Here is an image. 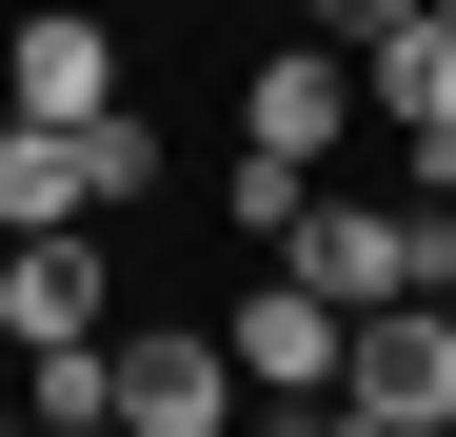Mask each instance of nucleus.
<instances>
[{
	"label": "nucleus",
	"instance_id": "nucleus-1",
	"mask_svg": "<svg viewBox=\"0 0 456 437\" xmlns=\"http://www.w3.org/2000/svg\"><path fill=\"white\" fill-rule=\"evenodd\" d=\"M297 278H318V299L338 318H397V299H436V278H456V239H436V199H297V239H278Z\"/></svg>",
	"mask_w": 456,
	"mask_h": 437
},
{
	"label": "nucleus",
	"instance_id": "nucleus-12",
	"mask_svg": "<svg viewBox=\"0 0 456 437\" xmlns=\"http://www.w3.org/2000/svg\"><path fill=\"white\" fill-rule=\"evenodd\" d=\"M0 259H20V218H0Z\"/></svg>",
	"mask_w": 456,
	"mask_h": 437
},
{
	"label": "nucleus",
	"instance_id": "nucleus-7",
	"mask_svg": "<svg viewBox=\"0 0 456 437\" xmlns=\"http://www.w3.org/2000/svg\"><path fill=\"white\" fill-rule=\"evenodd\" d=\"M357 100L417 139V199H436V160H456V21H397V40L357 60Z\"/></svg>",
	"mask_w": 456,
	"mask_h": 437
},
{
	"label": "nucleus",
	"instance_id": "nucleus-9",
	"mask_svg": "<svg viewBox=\"0 0 456 437\" xmlns=\"http://www.w3.org/2000/svg\"><path fill=\"white\" fill-rule=\"evenodd\" d=\"M297 21H318V40H357V60H377V40L417 21V0H297Z\"/></svg>",
	"mask_w": 456,
	"mask_h": 437
},
{
	"label": "nucleus",
	"instance_id": "nucleus-13",
	"mask_svg": "<svg viewBox=\"0 0 456 437\" xmlns=\"http://www.w3.org/2000/svg\"><path fill=\"white\" fill-rule=\"evenodd\" d=\"M417 21H456V0H417Z\"/></svg>",
	"mask_w": 456,
	"mask_h": 437
},
{
	"label": "nucleus",
	"instance_id": "nucleus-2",
	"mask_svg": "<svg viewBox=\"0 0 456 437\" xmlns=\"http://www.w3.org/2000/svg\"><path fill=\"white\" fill-rule=\"evenodd\" d=\"M357 120H377V100H357V40H258V80H239V160H297V179H318Z\"/></svg>",
	"mask_w": 456,
	"mask_h": 437
},
{
	"label": "nucleus",
	"instance_id": "nucleus-15",
	"mask_svg": "<svg viewBox=\"0 0 456 437\" xmlns=\"http://www.w3.org/2000/svg\"><path fill=\"white\" fill-rule=\"evenodd\" d=\"M100 437H119V417H100Z\"/></svg>",
	"mask_w": 456,
	"mask_h": 437
},
{
	"label": "nucleus",
	"instance_id": "nucleus-4",
	"mask_svg": "<svg viewBox=\"0 0 456 437\" xmlns=\"http://www.w3.org/2000/svg\"><path fill=\"white\" fill-rule=\"evenodd\" d=\"M338 398H357V417H397V437H456V318H436V299H397V318H357V358H338Z\"/></svg>",
	"mask_w": 456,
	"mask_h": 437
},
{
	"label": "nucleus",
	"instance_id": "nucleus-8",
	"mask_svg": "<svg viewBox=\"0 0 456 437\" xmlns=\"http://www.w3.org/2000/svg\"><path fill=\"white\" fill-rule=\"evenodd\" d=\"M0 338H20V358L100 338V239H20V259H0Z\"/></svg>",
	"mask_w": 456,
	"mask_h": 437
},
{
	"label": "nucleus",
	"instance_id": "nucleus-14",
	"mask_svg": "<svg viewBox=\"0 0 456 437\" xmlns=\"http://www.w3.org/2000/svg\"><path fill=\"white\" fill-rule=\"evenodd\" d=\"M0 437H40V417H0Z\"/></svg>",
	"mask_w": 456,
	"mask_h": 437
},
{
	"label": "nucleus",
	"instance_id": "nucleus-6",
	"mask_svg": "<svg viewBox=\"0 0 456 437\" xmlns=\"http://www.w3.org/2000/svg\"><path fill=\"white\" fill-rule=\"evenodd\" d=\"M0 100H20V120H119V40H100V0H40V21L0 40Z\"/></svg>",
	"mask_w": 456,
	"mask_h": 437
},
{
	"label": "nucleus",
	"instance_id": "nucleus-3",
	"mask_svg": "<svg viewBox=\"0 0 456 437\" xmlns=\"http://www.w3.org/2000/svg\"><path fill=\"white\" fill-rule=\"evenodd\" d=\"M218 338H239V398H278V417H318V398H338V358H357V318H338L297 259H278V278H258Z\"/></svg>",
	"mask_w": 456,
	"mask_h": 437
},
{
	"label": "nucleus",
	"instance_id": "nucleus-11",
	"mask_svg": "<svg viewBox=\"0 0 456 437\" xmlns=\"http://www.w3.org/2000/svg\"><path fill=\"white\" fill-rule=\"evenodd\" d=\"M436 239H456V160H436Z\"/></svg>",
	"mask_w": 456,
	"mask_h": 437
},
{
	"label": "nucleus",
	"instance_id": "nucleus-5",
	"mask_svg": "<svg viewBox=\"0 0 456 437\" xmlns=\"http://www.w3.org/2000/svg\"><path fill=\"white\" fill-rule=\"evenodd\" d=\"M119 437H239V338H119Z\"/></svg>",
	"mask_w": 456,
	"mask_h": 437
},
{
	"label": "nucleus",
	"instance_id": "nucleus-10",
	"mask_svg": "<svg viewBox=\"0 0 456 437\" xmlns=\"http://www.w3.org/2000/svg\"><path fill=\"white\" fill-rule=\"evenodd\" d=\"M297 437H397V417H357V398H318V417H297Z\"/></svg>",
	"mask_w": 456,
	"mask_h": 437
}]
</instances>
